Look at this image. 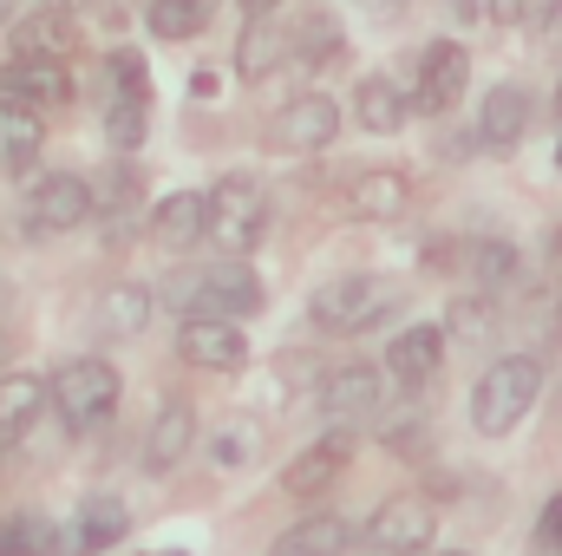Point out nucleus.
I'll use <instances>...</instances> for the list:
<instances>
[{
  "label": "nucleus",
  "mask_w": 562,
  "mask_h": 556,
  "mask_svg": "<svg viewBox=\"0 0 562 556\" xmlns=\"http://www.w3.org/2000/svg\"><path fill=\"white\" fill-rule=\"evenodd\" d=\"M164 294V308L177 314V321H249V314H262V276L249 269V263H203V269H170V281L157 288Z\"/></svg>",
  "instance_id": "1"
},
{
  "label": "nucleus",
  "mask_w": 562,
  "mask_h": 556,
  "mask_svg": "<svg viewBox=\"0 0 562 556\" xmlns=\"http://www.w3.org/2000/svg\"><path fill=\"white\" fill-rule=\"evenodd\" d=\"M269 230V184L256 170H229L203 190V243L229 263H243Z\"/></svg>",
  "instance_id": "2"
},
{
  "label": "nucleus",
  "mask_w": 562,
  "mask_h": 556,
  "mask_svg": "<svg viewBox=\"0 0 562 556\" xmlns=\"http://www.w3.org/2000/svg\"><path fill=\"white\" fill-rule=\"evenodd\" d=\"M119 400H125V380H119V367H112L105 354H72V360L46 380V407L59 413V425H66L72 438L112 425Z\"/></svg>",
  "instance_id": "3"
},
{
  "label": "nucleus",
  "mask_w": 562,
  "mask_h": 556,
  "mask_svg": "<svg viewBox=\"0 0 562 556\" xmlns=\"http://www.w3.org/2000/svg\"><path fill=\"white\" fill-rule=\"evenodd\" d=\"M537 400H543V360L537 354H497L471 387V425L484 438H504L530 419Z\"/></svg>",
  "instance_id": "4"
},
{
  "label": "nucleus",
  "mask_w": 562,
  "mask_h": 556,
  "mask_svg": "<svg viewBox=\"0 0 562 556\" xmlns=\"http://www.w3.org/2000/svg\"><path fill=\"white\" fill-rule=\"evenodd\" d=\"M406 294L393 288L386 276H367V269H353V276H334L314 288V301H307V314H314V327L321 334H340V341H353V334H373L393 308H400Z\"/></svg>",
  "instance_id": "5"
},
{
  "label": "nucleus",
  "mask_w": 562,
  "mask_h": 556,
  "mask_svg": "<svg viewBox=\"0 0 562 556\" xmlns=\"http://www.w3.org/2000/svg\"><path fill=\"white\" fill-rule=\"evenodd\" d=\"M79 223H92V177H79V170H40L20 190V236L26 243L72 236Z\"/></svg>",
  "instance_id": "6"
},
{
  "label": "nucleus",
  "mask_w": 562,
  "mask_h": 556,
  "mask_svg": "<svg viewBox=\"0 0 562 556\" xmlns=\"http://www.w3.org/2000/svg\"><path fill=\"white\" fill-rule=\"evenodd\" d=\"M353 452H360V432H347V425H327V432H314L288 465H281V491L288 498H301V504H314V498H327L340 478H347V465H353Z\"/></svg>",
  "instance_id": "7"
},
{
  "label": "nucleus",
  "mask_w": 562,
  "mask_h": 556,
  "mask_svg": "<svg viewBox=\"0 0 562 556\" xmlns=\"http://www.w3.org/2000/svg\"><path fill=\"white\" fill-rule=\"evenodd\" d=\"M438 537V518L425 498H386L373 504L367 524H353V544H367V556H425Z\"/></svg>",
  "instance_id": "8"
},
{
  "label": "nucleus",
  "mask_w": 562,
  "mask_h": 556,
  "mask_svg": "<svg viewBox=\"0 0 562 556\" xmlns=\"http://www.w3.org/2000/svg\"><path fill=\"white\" fill-rule=\"evenodd\" d=\"M445 327L438 321H413V327H400L393 341H386V387L400 393V400H419L438 387V374H445Z\"/></svg>",
  "instance_id": "9"
},
{
  "label": "nucleus",
  "mask_w": 562,
  "mask_h": 556,
  "mask_svg": "<svg viewBox=\"0 0 562 556\" xmlns=\"http://www.w3.org/2000/svg\"><path fill=\"white\" fill-rule=\"evenodd\" d=\"M386 374L380 367H367V360H347V367H334L327 380H321V413L327 425H347V432H360L367 419H386Z\"/></svg>",
  "instance_id": "10"
},
{
  "label": "nucleus",
  "mask_w": 562,
  "mask_h": 556,
  "mask_svg": "<svg viewBox=\"0 0 562 556\" xmlns=\"http://www.w3.org/2000/svg\"><path fill=\"white\" fill-rule=\"evenodd\" d=\"M413 210V177L400 164H360L340 184V216L353 223H400Z\"/></svg>",
  "instance_id": "11"
},
{
  "label": "nucleus",
  "mask_w": 562,
  "mask_h": 556,
  "mask_svg": "<svg viewBox=\"0 0 562 556\" xmlns=\"http://www.w3.org/2000/svg\"><path fill=\"white\" fill-rule=\"evenodd\" d=\"M464 86H471V53L458 46V40H431L419 53V73H413V112L425 119H445L458 99H464Z\"/></svg>",
  "instance_id": "12"
},
{
  "label": "nucleus",
  "mask_w": 562,
  "mask_h": 556,
  "mask_svg": "<svg viewBox=\"0 0 562 556\" xmlns=\"http://www.w3.org/2000/svg\"><path fill=\"white\" fill-rule=\"evenodd\" d=\"M196 452V407L183 400V393H164L157 407H150V425H144V452L138 465L150 478H170L183 458Z\"/></svg>",
  "instance_id": "13"
},
{
  "label": "nucleus",
  "mask_w": 562,
  "mask_h": 556,
  "mask_svg": "<svg viewBox=\"0 0 562 556\" xmlns=\"http://www.w3.org/2000/svg\"><path fill=\"white\" fill-rule=\"evenodd\" d=\"M340 138V105L327 99V92H301V99H288L276 112V125H269V144L288 151V157H314V151H334Z\"/></svg>",
  "instance_id": "14"
},
{
  "label": "nucleus",
  "mask_w": 562,
  "mask_h": 556,
  "mask_svg": "<svg viewBox=\"0 0 562 556\" xmlns=\"http://www.w3.org/2000/svg\"><path fill=\"white\" fill-rule=\"evenodd\" d=\"M0 99L26 105V112H53V105H72L79 86H72V66L66 59H0Z\"/></svg>",
  "instance_id": "15"
},
{
  "label": "nucleus",
  "mask_w": 562,
  "mask_h": 556,
  "mask_svg": "<svg viewBox=\"0 0 562 556\" xmlns=\"http://www.w3.org/2000/svg\"><path fill=\"white\" fill-rule=\"evenodd\" d=\"M530 119H537V105H530V92L524 86H491L484 99H477V125H471V138L484 144L491 157H510L517 144L530 138Z\"/></svg>",
  "instance_id": "16"
},
{
  "label": "nucleus",
  "mask_w": 562,
  "mask_h": 556,
  "mask_svg": "<svg viewBox=\"0 0 562 556\" xmlns=\"http://www.w3.org/2000/svg\"><path fill=\"white\" fill-rule=\"evenodd\" d=\"M177 360L196 374H236L249 360V334L236 321H177Z\"/></svg>",
  "instance_id": "17"
},
{
  "label": "nucleus",
  "mask_w": 562,
  "mask_h": 556,
  "mask_svg": "<svg viewBox=\"0 0 562 556\" xmlns=\"http://www.w3.org/2000/svg\"><path fill=\"white\" fill-rule=\"evenodd\" d=\"M144 236H150L164 256H190V249L203 243V190H170V197H157L150 216H144Z\"/></svg>",
  "instance_id": "18"
},
{
  "label": "nucleus",
  "mask_w": 562,
  "mask_h": 556,
  "mask_svg": "<svg viewBox=\"0 0 562 556\" xmlns=\"http://www.w3.org/2000/svg\"><path fill=\"white\" fill-rule=\"evenodd\" d=\"M125 531H132V518L119 498H86L72 511V524L59 531V556H105L112 544H125Z\"/></svg>",
  "instance_id": "19"
},
{
  "label": "nucleus",
  "mask_w": 562,
  "mask_h": 556,
  "mask_svg": "<svg viewBox=\"0 0 562 556\" xmlns=\"http://www.w3.org/2000/svg\"><path fill=\"white\" fill-rule=\"evenodd\" d=\"M497 301L510 308L504 321H510V334H517V347H524V354H537V360H543V354H550V347L562 341V301H557V288L497 294Z\"/></svg>",
  "instance_id": "20"
},
{
  "label": "nucleus",
  "mask_w": 562,
  "mask_h": 556,
  "mask_svg": "<svg viewBox=\"0 0 562 556\" xmlns=\"http://www.w3.org/2000/svg\"><path fill=\"white\" fill-rule=\"evenodd\" d=\"M40 419H46V380L26 374V367L0 374V452H20V438H26Z\"/></svg>",
  "instance_id": "21"
},
{
  "label": "nucleus",
  "mask_w": 562,
  "mask_h": 556,
  "mask_svg": "<svg viewBox=\"0 0 562 556\" xmlns=\"http://www.w3.org/2000/svg\"><path fill=\"white\" fill-rule=\"evenodd\" d=\"M347 551H353V524L340 511H307L269 544V556H347Z\"/></svg>",
  "instance_id": "22"
},
{
  "label": "nucleus",
  "mask_w": 562,
  "mask_h": 556,
  "mask_svg": "<svg viewBox=\"0 0 562 556\" xmlns=\"http://www.w3.org/2000/svg\"><path fill=\"white\" fill-rule=\"evenodd\" d=\"M138 203H144V184H138V170H125V164H112V170L92 184V216L105 223V243H112V249L132 236Z\"/></svg>",
  "instance_id": "23"
},
{
  "label": "nucleus",
  "mask_w": 562,
  "mask_h": 556,
  "mask_svg": "<svg viewBox=\"0 0 562 556\" xmlns=\"http://www.w3.org/2000/svg\"><path fill=\"white\" fill-rule=\"evenodd\" d=\"M353 119H360L373 138H393V132L413 119V99H406V86H400V79H386V73H367V79L353 86Z\"/></svg>",
  "instance_id": "24"
},
{
  "label": "nucleus",
  "mask_w": 562,
  "mask_h": 556,
  "mask_svg": "<svg viewBox=\"0 0 562 556\" xmlns=\"http://www.w3.org/2000/svg\"><path fill=\"white\" fill-rule=\"evenodd\" d=\"M7 33H13V59H66V53H79V20H59V13H20Z\"/></svg>",
  "instance_id": "25"
},
{
  "label": "nucleus",
  "mask_w": 562,
  "mask_h": 556,
  "mask_svg": "<svg viewBox=\"0 0 562 556\" xmlns=\"http://www.w3.org/2000/svg\"><path fill=\"white\" fill-rule=\"evenodd\" d=\"M281 59H288V26H281V20H243L236 79H243V86H262L269 73H281Z\"/></svg>",
  "instance_id": "26"
},
{
  "label": "nucleus",
  "mask_w": 562,
  "mask_h": 556,
  "mask_svg": "<svg viewBox=\"0 0 562 556\" xmlns=\"http://www.w3.org/2000/svg\"><path fill=\"white\" fill-rule=\"evenodd\" d=\"M40 151H46V125H40V112H26V105H13V99H0V170H33L40 164Z\"/></svg>",
  "instance_id": "27"
},
{
  "label": "nucleus",
  "mask_w": 562,
  "mask_h": 556,
  "mask_svg": "<svg viewBox=\"0 0 562 556\" xmlns=\"http://www.w3.org/2000/svg\"><path fill=\"white\" fill-rule=\"evenodd\" d=\"M150 308H157V288H144V281L105 288V294H99V334H105V341H119V334L132 341V334H144Z\"/></svg>",
  "instance_id": "28"
},
{
  "label": "nucleus",
  "mask_w": 562,
  "mask_h": 556,
  "mask_svg": "<svg viewBox=\"0 0 562 556\" xmlns=\"http://www.w3.org/2000/svg\"><path fill=\"white\" fill-rule=\"evenodd\" d=\"M347 53V40H340V20L334 13H307L294 33H288V66H301V73H321L327 59H340Z\"/></svg>",
  "instance_id": "29"
},
{
  "label": "nucleus",
  "mask_w": 562,
  "mask_h": 556,
  "mask_svg": "<svg viewBox=\"0 0 562 556\" xmlns=\"http://www.w3.org/2000/svg\"><path fill=\"white\" fill-rule=\"evenodd\" d=\"M210 20H216V0H144V26L170 46L210 33Z\"/></svg>",
  "instance_id": "30"
},
{
  "label": "nucleus",
  "mask_w": 562,
  "mask_h": 556,
  "mask_svg": "<svg viewBox=\"0 0 562 556\" xmlns=\"http://www.w3.org/2000/svg\"><path fill=\"white\" fill-rule=\"evenodd\" d=\"M464 269H471V294H504L517 281V243L510 236H484L464 249Z\"/></svg>",
  "instance_id": "31"
},
{
  "label": "nucleus",
  "mask_w": 562,
  "mask_h": 556,
  "mask_svg": "<svg viewBox=\"0 0 562 556\" xmlns=\"http://www.w3.org/2000/svg\"><path fill=\"white\" fill-rule=\"evenodd\" d=\"M0 556H59V524L46 511H7L0 518Z\"/></svg>",
  "instance_id": "32"
},
{
  "label": "nucleus",
  "mask_w": 562,
  "mask_h": 556,
  "mask_svg": "<svg viewBox=\"0 0 562 556\" xmlns=\"http://www.w3.org/2000/svg\"><path fill=\"white\" fill-rule=\"evenodd\" d=\"M105 86H112V99L150 105V66H144L138 46H112V53H105Z\"/></svg>",
  "instance_id": "33"
},
{
  "label": "nucleus",
  "mask_w": 562,
  "mask_h": 556,
  "mask_svg": "<svg viewBox=\"0 0 562 556\" xmlns=\"http://www.w3.org/2000/svg\"><path fill=\"white\" fill-rule=\"evenodd\" d=\"M150 138V105H132V99H112L105 105V144L125 157V151H138Z\"/></svg>",
  "instance_id": "34"
},
{
  "label": "nucleus",
  "mask_w": 562,
  "mask_h": 556,
  "mask_svg": "<svg viewBox=\"0 0 562 556\" xmlns=\"http://www.w3.org/2000/svg\"><path fill=\"white\" fill-rule=\"evenodd\" d=\"M249 458H256V425H249V419H236V425H223V432L210 438V465H216V471H243Z\"/></svg>",
  "instance_id": "35"
},
{
  "label": "nucleus",
  "mask_w": 562,
  "mask_h": 556,
  "mask_svg": "<svg viewBox=\"0 0 562 556\" xmlns=\"http://www.w3.org/2000/svg\"><path fill=\"white\" fill-rule=\"evenodd\" d=\"M537 556H562V491L543 498V511H537Z\"/></svg>",
  "instance_id": "36"
},
{
  "label": "nucleus",
  "mask_w": 562,
  "mask_h": 556,
  "mask_svg": "<svg viewBox=\"0 0 562 556\" xmlns=\"http://www.w3.org/2000/svg\"><path fill=\"white\" fill-rule=\"evenodd\" d=\"M484 13H491L497 26H517V20H530V13H537V0H484Z\"/></svg>",
  "instance_id": "37"
},
{
  "label": "nucleus",
  "mask_w": 562,
  "mask_h": 556,
  "mask_svg": "<svg viewBox=\"0 0 562 556\" xmlns=\"http://www.w3.org/2000/svg\"><path fill=\"white\" fill-rule=\"evenodd\" d=\"M537 40L543 46H562V0H543L537 7Z\"/></svg>",
  "instance_id": "38"
},
{
  "label": "nucleus",
  "mask_w": 562,
  "mask_h": 556,
  "mask_svg": "<svg viewBox=\"0 0 562 556\" xmlns=\"http://www.w3.org/2000/svg\"><path fill=\"white\" fill-rule=\"evenodd\" d=\"M92 0H33V13H59V20H79Z\"/></svg>",
  "instance_id": "39"
},
{
  "label": "nucleus",
  "mask_w": 562,
  "mask_h": 556,
  "mask_svg": "<svg viewBox=\"0 0 562 556\" xmlns=\"http://www.w3.org/2000/svg\"><path fill=\"white\" fill-rule=\"evenodd\" d=\"M281 0H243V20H276Z\"/></svg>",
  "instance_id": "40"
},
{
  "label": "nucleus",
  "mask_w": 562,
  "mask_h": 556,
  "mask_svg": "<svg viewBox=\"0 0 562 556\" xmlns=\"http://www.w3.org/2000/svg\"><path fill=\"white\" fill-rule=\"evenodd\" d=\"M20 20V0H0V26H13Z\"/></svg>",
  "instance_id": "41"
},
{
  "label": "nucleus",
  "mask_w": 562,
  "mask_h": 556,
  "mask_svg": "<svg viewBox=\"0 0 562 556\" xmlns=\"http://www.w3.org/2000/svg\"><path fill=\"white\" fill-rule=\"evenodd\" d=\"M0 314H7V281H0Z\"/></svg>",
  "instance_id": "42"
},
{
  "label": "nucleus",
  "mask_w": 562,
  "mask_h": 556,
  "mask_svg": "<svg viewBox=\"0 0 562 556\" xmlns=\"http://www.w3.org/2000/svg\"><path fill=\"white\" fill-rule=\"evenodd\" d=\"M557 263H562V230H557Z\"/></svg>",
  "instance_id": "43"
},
{
  "label": "nucleus",
  "mask_w": 562,
  "mask_h": 556,
  "mask_svg": "<svg viewBox=\"0 0 562 556\" xmlns=\"http://www.w3.org/2000/svg\"><path fill=\"white\" fill-rule=\"evenodd\" d=\"M557 112H562V79H557Z\"/></svg>",
  "instance_id": "44"
},
{
  "label": "nucleus",
  "mask_w": 562,
  "mask_h": 556,
  "mask_svg": "<svg viewBox=\"0 0 562 556\" xmlns=\"http://www.w3.org/2000/svg\"><path fill=\"white\" fill-rule=\"evenodd\" d=\"M438 556H471V551H438Z\"/></svg>",
  "instance_id": "45"
},
{
  "label": "nucleus",
  "mask_w": 562,
  "mask_h": 556,
  "mask_svg": "<svg viewBox=\"0 0 562 556\" xmlns=\"http://www.w3.org/2000/svg\"><path fill=\"white\" fill-rule=\"evenodd\" d=\"M557 164H562V144H557Z\"/></svg>",
  "instance_id": "46"
}]
</instances>
